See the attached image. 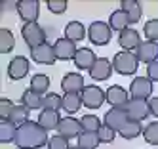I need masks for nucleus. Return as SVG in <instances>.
Listing matches in <instances>:
<instances>
[{
  "instance_id": "nucleus-5",
  "label": "nucleus",
  "mask_w": 158,
  "mask_h": 149,
  "mask_svg": "<svg viewBox=\"0 0 158 149\" xmlns=\"http://www.w3.org/2000/svg\"><path fill=\"white\" fill-rule=\"evenodd\" d=\"M88 38L92 40L95 46H105V44H109L110 38H112V29L109 27V23L94 21L92 25L88 27Z\"/></svg>"
},
{
  "instance_id": "nucleus-36",
  "label": "nucleus",
  "mask_w": 158,
  "mask_h": 149,
  "mask_svg": "<svg viewBox=\"0 0 158 149\" xmlns=\"http://www.w3.org/2000/svg\"><path fill=\"white\" fill-rule=\"evenodd\" d=\"M46 147H48V149H71L69 140H67V138H63V136H59V134L52 136Z\"/></svg>"
},
{
  "instance_id": "nucleus-1",
  "label": "nucleus",
  "mask_w": 158,
  "mask_h": 149,
  "mask_svg": "<svg viewBox=\"0 0 158 149\" xmlns=\"http://www.w3.org/2000/svg\"><path fill=\"white\" fill-rule=\"evenodd\" d=\"M48 130H44L38 121H29L17 128L15 145L19 149H40L48 145Z\"/></svg>"
},
{
  "instance_id": "nucleus-30",
  "label": "nucleus",
  "mask_w": 158,
  "mask_h": 149,
  "mask_svg": "<svg viewBox=\"0 0 158 149\" xmlns=\"http://www.w3.org/2000/svg\"><path fill=\"white\" fill-rule=\"evenodd\" d=\"M15 46V38H14V33L10 29H0V52L2 54H10Z\"/></svg>"
},
{
  "instance_id": "nucleus-14",
  "label": "nucleus",
  "mask_w": 158,
  "mask_h": 149,
  "mask_svg": "<svg viewBox=\"0 0 158 149\" xmlns=\"http://www.w3.org/2000/svg\"><path fill=\"white\" fill-rule=\"evenodd\" d=\"M29 73V59L25 55H15L8 63V77L12 80H21Z\"/></svg>"
},
{
  "instance_id": "nucleus-19",
  "label": "nucleus",
  "mask_w": 158,
  "mask_h": 149,
  "mask_svg": "<svg viewBox=\"0 0 158 149\" xmlns=\"http://www.w3.org/2000/svg\"><path fill=\"white\" fill-rule=\"evenodd\" d=\"M61 122V115L57 111H48L42 109L38 115V124L42 126L44 130H57V126Z\"/></svg>"
},
{
  "instance_id": "nucleus-13",
  "label": "nucleus",
  "mask_w": 158,
  "mask_h": 149,
  "mask_svg": "<svg viewBox=\"0 0 158 149\" xmlns=\"http://www.w3.org/2000/svg\"><path fill=\"white\" fill-rule=\"evenodd\" d=\"M53 50H55V55H57V59L61 61H69V59H74V55L78 52L76 48V42L69 40V38H57L53 44Z\"/></svg>"
},
{
  "instance_id": "nucleus-34",
  "label": "nucleus",
  "mask_w": 158,
  "mask_h": 149,
  "mask_svg": "<svg viewBox=\"0 0 158 149\" xmlns=\"http://www.w3.org/2000/svg\"><path fill=\"white\" fill-rule=\"evenodd\" d=\"M143 34L149 42H158V19H149L143 25Z\"/></svg>"
},
{
  "instance_id": "nucleus-2",
  "label": "nucleus",
  "mask_w": 158,
  "mask_h": 149,
  "mask_svg": "<svg viewBox=\"0 0 158 149\" xmlns=\"http://www.w3.org/2000/svg\"><path fill=\"white\" fill-rule=\"evenodd\" d=\"M137 65H139V59L135 52H126V50H120L116 52L114 59H112V67H114V71L120 73V75H133L137 71Z\"/></svg>"
},
{
  "instance_id": "nucleus-4",
  "label": "nucleus",
  "mask_w": 158,
  "mask_h": 149,
  "mask_svg": "<svg viewBox=\"0 0 158 149\" xmlns=\"http://www.w3.org/2000/svg\"><path fill=\"white\" fill-rule=\"evenodd\" d=\"M82 105L88 109H99L107 101V92H103L97 84H89L82 90Z\"/></svg>"
},
{
  "instance_id": "nucleus-17",
  "label": "nucleus",
  "mask_w": 158,
  "mask_h": 149,
  "mask_svg": "<svg viewBox=\"0 0 158 149\" xmlns=\"http://www.w3.org/2000/svg\"><path fill=\"white\" fill-rule=\"evenodd\" d=\"M118 44L122 46V50H126V52L137 50L139 46L143 44V42H141V34H139L137 31H135V29L128 27L126 31L118 33Z\"/></svg>"
},
{
  "instance_id": "nucleus-38",
  "label": "nucleus",
  "mask_w": 158,
  "mask_h": 149,
  "mask_svg": "<svg viewBox=\"0 0 158 149\" xmlns=\"http://www.w3.org/2000/svg\"><path fill=\"white\" fill-rule=\"evenodd\" d=\"M46 6H48V10L52 14H65L69 4H67V0H48Z\"/></svg>"
},
{
  "instance_id": "nucleus-15",
  "label": "nucleus",
  "mask_w": 158,
  "mask_h": 149,
  "mask_svg": "<svg viewBox=\"0 0 158 149\" xmlns=\"http://www.w3.org/2000/svg\"><path fill=\"white\" fill-rule=\"evenodd\" d=\"M61 88L65 94H82V90L86 88L84 84V77L80 73H67L61 80Z\"/></svg>"
},
{
  "instance_id": "nucleus-21",
  "label": "nucleus",
  "mask_w": 158,
  "mask_h": 149,
  "mask_svg": "<svg viewBox=\"0 0 158 149\" xmlns=\"http://www.w3.org/2000/svg\"><path fill=\"white\" fill-rule=\"evenodd\" d=\"M120 10H124V14L130 17V23H137L143 15V8L137 0H122Z\"/></svg>"
},
{
  "instance_id": "nucleus-25",
  "label": "nucleus",
  "mask_w": 158,
  "mask_h": 149,
  "mask_svg": "<svg viewBox=\"0 0 158 149\" xmlns=\"http://www.w3.org/2000/svg\"><path fill=\"white\" fill-rule=\"evenodd\" d=\"M17 136V126L12 121H2L0 122V142L2 143H12L15 142Z\"/></svg>"
},
{
  "instance_id": "nucleus-41",
  "label": "nucleus",
  "mask_w": 158,
  "mask_h": 149,
  "mask_svg": "<svg viewBox=\"0 0 158 149\" xmlns=\"http://www.w3.org/2000/svg\"><path fill=\"white\" fill-rule=\"evenodd\" d=\"M149 107H151V115L158 117V96H154V98L149 99Z\"/></svg>"
},
{
  "instance_id": "nucleus-6",
  "label": "nucleus",
  "mask_w": 158,
  "mask_h": 149,
  "mask_svg": "<svg viewBox=\"0 0 158 149\" xmlns=\"http://www.w3.org/2000/svg\"><path fill=\"white\" fill-rule=\"evenodd\" d=\"M130 96L131 99H149L152 96V80L147 77H135L130 84Z\"/></svg>"
},
{
  "instance_id": "nucleus-12",
  "label": "nucleus",
  "mask_w": 158,
  "mask_h": 149,
  "mask_svg": "<svg viewBox=\"0 0 158 149\" xmlns=\"http://www.w3.org/2000/svg\"><path fill=\"white\" fill-rule=\"evenodd\" d=\"M80 130H82V124H80V121L74 119V117H63L61 122H59V126H57V134L63 136V138H67V140L78 138V136L82 134Z\"/></svg>"
},
{
  "instance_id": "nucleus-11",
  "label": "nucleus",
  "mask_w": 158,
  "mask_h": 149,
  "mask_svg": "<svg viewBox=\"0 0 158 149\" xmlns=\"http://www.w3.org/2000/svg\"><path fill=\"white\" fill-rule=\"evenodd\" d=\"M130 90L126 88H122L118 84L114 86H110L107 90V103H110V107H118V109H124L128 105V101H130Z\"/></svg>"
},
{
  "instance_id": "nucleus-8",
  "label": "nucleus",
  "mask_w": 158,
  "mask_h": 149,
  "mask_svg": "<svg viewBox=\"0 0 158 149\" xmlns=\"http://www.w3.org/2000/svg\"><path fill=\"white\" fill-rule=\"evenodd\" d=\"M17 11H19V17L25 23H36L40 14V2L38 0H19Z\"/></svg>"
},
{
  "instance_id": "nucleus-26",
  "label": "nucleus",
  "mask_w": 158,
  "mask_h": 149,
  "mask_svg": "<svg viewBox=\"0 0 158 149\" xmlns=\"http://www.w3.org/2000/svg\"><path fill=\"white\" fill-rule=\"evenodd\" d=\"M80 105H82V96L80 94H65L63 96V109H65V113L74 115V113L80 111Z\"/></svg>"
},
{
  "instance_id": "nucleus-42",
  "label": "nucleus",
  "mask_w": 158,
  "mask_h": 149,
  "mask_svg": "<svg viewBox=\"0 0 158 149\" xmlns=\"http://www.w3.org/2000/svg\"><path fill=\"white\" fill-rule=\"evenodd\" d=\"M71 149H82V147H80V145H73Z\"/></svg>"
},
{
  "instance_id": "nucleus-7",
  "label": "nucleus",
  "mask_w": 158,
  "mask_h": 149,
  "mask_svg": "<svg viewBox=\"0 0 158 149\" xmlns=\"http://www.w3.org/2000/svg\"><path fill=\"white\" fill-rule=\"evenodd\" d=\"M128 113V117L130 121H145L147 117L151 115V107H149V101H145V99H130L128 101V105L124 107Z\"/></svg>"
},
{
  "instance_id": "nucleus-24",
  "label": "nucleus",
  "mask_w": 158,
  "mask_h": 149,
  "mask_svg": "<svg viewBox=\"0 0 158 149\" xmlns=\"http://www.w3.org/2000/svg\"><path fill=\"white\" fill-rule=\"evenodd\" d=\"M86 37V29L80 21H71V23H67V27H65V38H69L73 42H78V40H82Z\"/></svg>"
},
{
  "instance_id": "nucleus-28",
  "label": "nucleus",
  "mask_w": 158,
  "mask_h": 149,
  "mask_svg": "<svg viewBox=\"0 0 158 149\" xmlns=\"http://www.w3.org/2000/svg\"><path fill=\"white\" fill-rule=\"evenodd\" d=\"M143 130H145V128L141 126V122H137V121H128V122L120 128L118 134L124 138V140H133V138H137Z\"/></svg>"
},
{
  "instance_id": "nucleus-27",
  "label": "nucleus",
  "mask_w": 158,
  "mask_h": 149,
  "mask_svg": "<svg viewBox=\"0 0 158 149\" xmlns=\"http://www.w3.org/2000/svg\"><path fill=\"white\" fill-rule=\"evenodd\" d=\"M31 90L36 92V94H40V96H44L50 90V77L48 75H42V73L35 75V77L31 78Z\"/></svg>"
},
{
  "instance_id": "nucleus-23",
  "label": "nucleus",
  "mask_w": 158,
  "mask_h": 149,
  "mask_svg": "<svg viewBox=\"0 0 158 149\" xmlns=\"http://www.w3.org/2000/svg\"><path fill=\"white\" fill-rule=\"evenodd\" d=\"M21 103L29 109V111H35V109H40L44 107V96L36 94V92H32L31 88L23 92V96H21Z\"/></svg>"
},
{
  "instance_id": "nucleus-40",
  "label": "nucleus",
  "mask_w": 158,
  "mask_h": 149,
  "mask_svg": "<svg viewBox=\"0 0 158 149\" xmlns=\"http://www.w3.org/2000/svg\"><path fill=\"white\" fill-rule=\"evenodd\" d=\"M147 78L152 80V82H158V61L147 65Z\"/></svg>"
},
{
  "instance_id": "nucleus-10",
  "label": "nucleus",
  "mask_w": 158,
  "mask_h": 149,
  "mask_svg": "<svg viewBox=\"0 0 158 149\" xmlns=\"http://www.w3.org/2000/svg\"><path fill=\"white\" fill-rule=\"evenodd\" d=\"M130 121V117H128V113H126V109H118V107H110L107 113H105V119H103V124L105 126H109V128H112V130H116V132H120V128L124 124H126Z\"/></svg>"
},
{
  "instance_id": "nucleus-22",
  "label": "nucleus",
  "mask_w": 158,
  "mask_h": 149,
  "mask_svg": "<svg viewBox=\"0 0 158 149\" xmlns=\"http://www.w3.org/2000/svg\"><path fill=\"white\" fill-rule=\"evenodd\" d=\"M128 25H131V23H130V17L124 14V10H116V11H112V14H110V17H109V27L112 31L122 33V31L128 29Z\"/></svg>"
},
{
  "instance_id": "nucleus-39",
  "label": "nucleus",
  "mask_w": 158,
  "mask_h": 149,
  "mask_svg": "<svg viewBox=\"0 0 158 149\" xmlns=\"http://www.w3.org/2000/svg\"><path fill=\"white\" fill-rule=\"evenodd\" d=\"M97 136H99V140H101V142L110 143L112 140H114V136H116V130H112V128H109V126H105V124H103V126L99 128Z\"/></svg>"
},
{
  "instance_id": "nucleus-37",
  "label": "nucleus",
  "mask_w": 158,
  "mask_h": 149,
  "mask_svg": "<svg viewBox=\"0 0 158 149\" xmlns=\"http://www.w3.org/2000/svg\"><path fill=\"white\" fill-rule=\"evenodd\" d=\"M14 105H15V103H12L8 98L0 99V117H2V121H10L12 111H14Z\"/></svg>"
},
{
  "instance_id": "nucleus-20",
  "label": "nucleus",
  "mask_w": 158,
  "mask_h": 149,
  "mask_svg": "<svg viewBox=\"0 0 158 149\" xmlns=\"http://www.w3.org/2000/svg\"><path fill=\"white\" fill-rule=\"evenodd\" d=\"M74 65H76V69H92L94 67V63L97 61V57H95V54L89 50V48H80L76 52V55H74Z\"/></svg>"
},
{
  "instance_id": "nucleus-16",
  "label": "nucleus",
  "mask_w": 158,
  "mask_h": 149,
  "mask_svg": "<svg viewBox=\"0 0 158 149\" xmlns=\"http://www.w3.org/2000/svg\"><path fill=\"white\" fill-rule=\"evenodd\" d=\"M112 63L107 59V57H97V61L94 63V67L89 69V77H92L95 82H103V80H107L110 75H112Z\"/></svg>"
},
{
  "instance_id": "nucleus-3",
  "label": "nucleus",
  "mask_w": 158,
  "mask_h": 149,
  "mask_svg": "<svg viewBox=\"0 0 158 149\" xmlns=\"http://www.w3.org/2000/svg\"><path fill=\"white\" fill-rule=\"evenodd\" d=\"M21 37L29 48H36V46L46 44V31H44L38 23H25L21 27Z\"/></svg>"
},
{
  "instance_id": "nucleus-35",
  "label": "nucleus",
  "mask_w": 158,
  "mask_h": 149,
  "mask_svg": "<svg viewBox=\"0 0 158 149\" xmlns=\"http://www.w3.org/2000/svg\"><path fill=\"white\" fill-rule=\"evenodd\" d=\"M143 138H145V142H147V143L158 145V121H154V122H151V124H147V126H145Z\"/></svg>"
},
{
  "instance_id": "nucleus-29",
  "label": "nucleus",
  "mask_w": 158,
  "mask_h": 149,
  "mask_svg": "<svg viewBox=\"0 0 158 149\" xmlns=\"http://www.w3.org/2000/svg\"><path fill=\"white\" fill-rule=\"evenodd\" d=\"M101 143L97 132H82L80 136H78V145H80L82 149H97Z\"/></svg>"
},
{
  "instance_id": "nucleus-9",
  "label": "nucleus",
  "mask_w": 158,
  "mask_h": 149,
  "mask_svg": "<svg viewBox=\"0 0 158 149\" xmlns=\"http://www.w3.org/2000/svg\"><path fill=\"white\" fill-rule=\"evenodd\" d=\"M31 57L35 63H40V65H53L57 61V55H55V50L52 44H42V46H36V48L31 50Z\"/></svg>"
},
{
  "instance_id": "nucleus-32",
  "label": "nucleus",
  "mask_w": 158,
  "mask_h": 149,
  "mask_svg": "<svg viewBox=\"0 0 158 149\" xmlns=\"http://www.w3.org/2000/svg\"><path fill=\"white\" fill-rule=\"evenodd\" d=\"M80 124H82V132H99V128L103 126L97 115H84L80 119Z\"/></svg>"
},
{
  "instance_id": "nucleus-33",
  "label": "nucleus",
  "mask_w": 158,
  "mask_h": 149,
  "mask_svg": "<svg viewBox=\"0 0 158 149\" xmlns=\"http://www.w3.org/2000/svg\"><path fill=\"white\" fill-rule=\"evenodd\" d=\"M44 109L59 113V109H63V98L59 94H53V92L46 94V96H44Z\"/></svg>"
},
{
  "instance_id": "nucleus-31",
  "label": "nucleus",
  "mask_w": 158,
  "mask_h": 149,
  "mask_svg": "<svg viewBox=\"0 0 158 149\" xmlns=\"http://www.w3.org/2000/svg\"><path fill=\"white\" fill-rule=\"evenodd\" d=\"M10 121H12L17 128L21 124L29 122V109L23 105V103H19V105H14V111H12V117H10Z\"/></svg>"
},
{
  "instance_id": "nucleus-18",
  "label": "nucleus",
  "mask_w": 158,
  "mask_h": 149,
  "mask_svg": "<svg viewBox=\"0 0 158 149\" xmlns=\"http://www.w3.org/2000/svg\"><path fill=\"white\" fill-rule=\"evenodd\" d=\"M135 55L141 63H152V61H158V42H149L145 40L137 50H135Z\"/></svg>"
}]
</instances>
